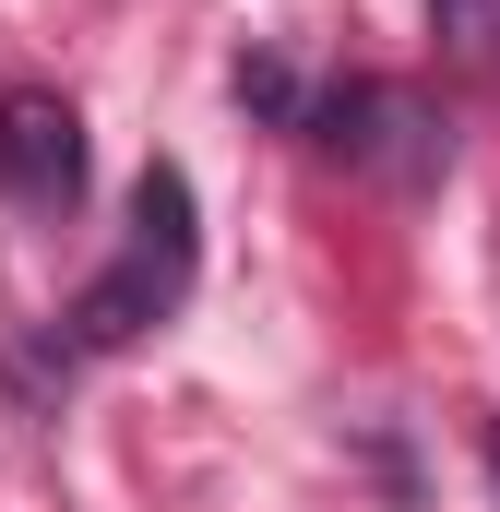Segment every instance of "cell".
<instances>
[{
    "instance_id": "6da1fadb",
    "label": "cell",
    "mask_w": 500,
    "mask_h": 512,
    "mask_svg": "<svg viewBox=\"0 0 500 512\" xmlns=\"http://www.w3.org/2000/svg\"><path fill=\"white\" fill-rule=\"evenodd\" d=\"M191 262H203V227H191V179L155 155V167L131 179V251L108 262V274H96L72 310H60V322H72L60 346H72V358H108V346H131L143 322H167V310L191 298Z\"/></svg>"
},
{
    "instance_id": "7a4b0ae2",
    "label": "cell",
    "mask_w": 500,
    "mask_h": 512,
    "mask_svg": "<svg viewBox=\"0 0 500 512\" xmlns=\"http://www.w3.org/2000/svg\"><path fill=\"white\" fill-rule=\"evenodd\" d=\"M322 155H346V167H393V179H441V120L417 108V96H393V84H334V96H310L298 108Z\"/></svg>"
},
{
    "instance_id": "3957f363",
    "label": "cell",
    "mask_w": 500,
    "mask_h": 512,
    "mask_svg": "<svg viewBox=\"0 0 500 512\" xmlns=\"http://www.w3.org/2000/svg\"><path fill=\"white\" fill-rule=\"evenodd\" d=\"M0 203H24V215L84 203V120L60 96H0Z\"/></svg>"
},
{
    "instance_id": "277c9868",
    "label": "cell",
    "mask_w": 500,
    "mask_h": 512,
    "mask_svg": "<svg viewBox=\"0 0 500 512\" xmlns=\"http://www.w3.org/2000/svg\"><path fill=\"white\" fill-rule=\"evenodd\" d=\"M227 84H239V108H250V120H298V72H286V60H262V48H250Z\"/></svg>"
},
{
    "instance_id": "5b68a950",
    "label": "cell",
    "mask_w": 500,
    "mask_h": 512,
    "mask_svg": "<svg viewBox=\"0 0 500 512\" xmlns=\"http://www.w3.org/2000/svg\"><path fill=\"white\" fill-rule=\"evenodd\" d=\"M429 12H441V36H453V48H477V36H489V0H429Z\"/></svg>"
}]
</instances>
